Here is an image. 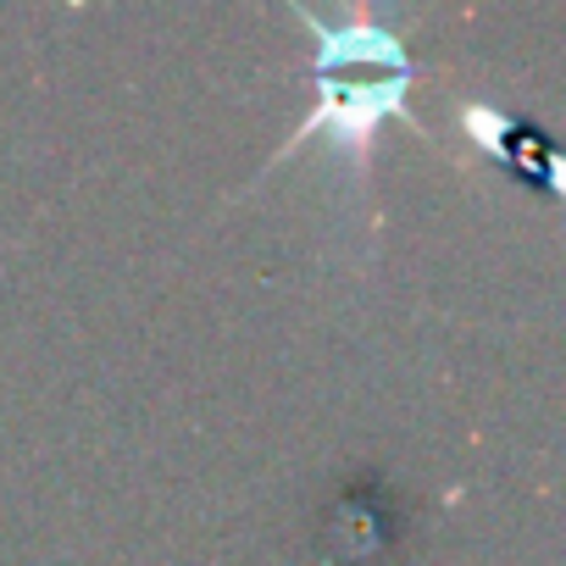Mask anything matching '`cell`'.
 <instances>
[{"label": "cell", "mask_w": 566, "mask_h": 566, "mask_svg": "<svg viewBox=\"0 0 566 566\" xmlns=\"http://www.w3.org/2000/svg\"><path fill=\"white\" fill-rule=\"evenodd\" d=\"M323 112L306 123L301 139H312L328 117L350 134V139H367V128L400 106V84H406V62L395 51L389 34H345V40H328L323 45ZM339 134V139H345Z\"/></svg>", "instance_id": "1"}]
</instances>
